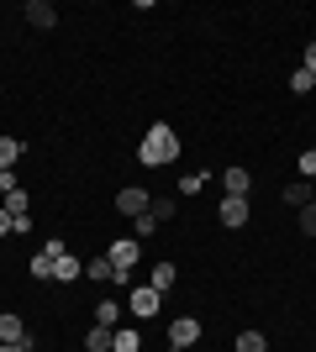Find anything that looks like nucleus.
Masks as SVG:
<instances>
[{
  "mask_svg": "<svg viewBox=\"0 0 316 352\" xmlns=\"http://www.w3.org/2000/svg\"><path fill=\"white\" fill-rule=\"evenodd\" d=\"M180 158V137H174V126L169 121H153L148 132H143V142H137V163L143 168H164V163Z\"/></svg>",
  "mask_w": 316,
  "mask_h": 352,
  "instance_id": "obj_1",
  "label": "nucleus"
},
{
  "mask_svg": "<svg viewBox=\"0 0 316 352\" xmlns=\"http://www.w3.org/2000/svg\"><path fill=\"white\" fill-rule=\"evenodd\" d=\"M105 258H111V268H116V279L127 284V274H132L137 258H143V242H137V236H116V242L105 248Z\"/></svg>",
  "mask_w": 316,
  "mask_h": 352,
  "instance_id": "obj_2",
  "label": "nucleus"
},
{
  "mask_svg": "<svg viewBox=\"0 0 316 352\" xmlns=\"http://www.w3.org/2000/svg\"><path fill=\"white\" fill-rule=\"evenodd\" d=\"M164 310V294L153 289V284H137L132 294H127V316H137V321H153Z\"/></svg>",
  "mask_w": 316,
  "mask_h": 352,
  "instance_id": "obj_3",
  "label": "nucleus"
},
{
  "mask_svg": "<svg viewBox=\"0 0 316 352\" xmlns=\"http://www.w3.org/2000/svg\"><path fill=\"white\" fill-rule=\"evenodd\" d=\"M196 342H200V321H196V316H174V321H169V347H174V352L196 347Z\"/></svg>",
  "mask_w": 316,
  "mask_h": 352,
  "instance_id": "obj_4",
  "label": "nucleus"
},
{
  "mask_svg": "<svg viewBox=\"0 0 316 352\" xmlns=\"http://www.w3.org/2000/svg\"><path fill=\"white\" fill-rule=\"evenodd\" d=\"M216 221H222L227 232H242V226L253 221V210H248V200H232V195H222V206H216Z\"/></svg>",
  "mask_w": 316,
  "mask_h": 352,
  "instance_id": "obj_5",
  "label": "nucleus"
},
{
  "mask_svg": "<svg viewBox=\"0 0 316 352\" xmlns=\"http://www.w3.org/2000/svg\"><path fill=\"white\" fill-rule=\"evenodd\" d=\"M148 206H153V195L143 190V184H121V190H116V210H121V216H132V221H137Z\"/></svg>",
  "mask_w": 316,
  "mask_h": 352,
  "instance_id": "obj_6",
  "label": "nucleus"
},
{
  "mask_svg": "<svg viewBox=\"0 0 316 352\" xmlns=\"http://www.w3.org/2000/svg\"><path fill=\"white\" fill-rule=\"evenodd\" d=\"M248 190H253V174H248V168H227V174H222V195L248 200Z\"/></svg>",
  "mask_w": 316,
  "mask_h": 352,
  "instance_id": "obj_7",
  "label": "nucleus"
},
{
  "mask_svg": "<svg viewBox=\"0 0 316 352\" xmlns=\"http://www.w3.org/2000/svg\"><path fill=\"white\" fill-rule=\"evenodd\" d=\"M27 21H32V27H37V32H48V27H53V21H59V11H53L48 0H27Z\"/></svg>",
  "mask_w": 316,
  "mask_h": 352,
  "instance_id": "obj_8",
  "label": "nucleus"
},
{
  "mask_svg": "<svg viewBox=\"0 0 316 352\" xmlns=\"http://www.w3.org/2000/svg\"><path fill=\"white\" fill-rule=\"evenodd\" d=\"M0 342H32V337H27V321H21L16 310H6V316H0Z\"/></svg>",
  "mask_w": 316,
  "mask_h": 352,
  "instance_id": "obj_9",
  "label": "nucleus"
},
{
  "mask_svg": "<svg viewBox=\"0 0 316 352\" xmlns=\"http://www.w3.org/2000/svg\"><path fill=\"white\" fill-rule=\"evenodd\" d=\"M116 347V331H111V326H90V331H85V352H111Z\"/></svg>",
  "mask_w": 316,
  "mask_h": 352,
  "instance_id": "obj_10",
  "label": "nucleus"
},
{
  "mask_svg": "<svg viewBox=\"0 0 316 352\" xmlns=\"http://www.w3.org/2000/svg\"><path fill=\"white\" fill-rule=\"evenodd\" d=\"M79 274H85V263H79L74 252H63L59 263H53V279H59V284H74V279H79Z\"/></svg>",
  "mask_w": 316,
  "mask_h": 352,
  "instance_id": "obj_11",
  "label": "nucleus"
},
{
  "mask_svg": "<svg viewBox=\"0 0 316 352\" xmlns=\"http://www.w3.org/2000/svg\"><path fill=\"white\" fill-rule=\"evenodd\" d=\"M0 206L11 210V221H21V216H32V195L27 190H11V195H0Z\"/></svg>",
  "mask_w": 316,
  "mask_h": 352,
  "instance_id": "obj_12",
  "label": "nucleus"
},
{
  "mask_svg": "<svg viewBox=\"0 0 316 352\" xmlns=\"http://www.w3.org/2000/svg\"><path fill=\"white\" fill-rule=\"evenodd\" d=\"M85 274H90L95 284H121V279H116V268H111V258H105V252H101V258H90V263H85Z\"/></svg>",
  "mask_w": 316,
  "mask_h": 352,
  "instance_id": "obj_13",
  "label": "nucleus"
},
{
  "mask_svg": "<svg viewBox=\"0 0 316 352\" xmlns=\"http://www.w3.org/2000/svg\"><path fill=\"white\" fill-rule=\"evenodd\" d=\"M285 206H311V179H301V174L290 179L285 184Z\"/></svg>",
  "mask_w": 316,
  "mask_h": 352,
  "instance_id": "obj_14",
  "label": "nucleus"
},
{
  "mask_svg": "<svg viewBox=\"0 0 316 352\" xmlns=\"http://www.w3.org/2000/svg\"><path fill=\"white\" fill-rule=\"evenodd\" d=\"M174 279H180V274H174V263H158V268L148 274V284H153L158 294H169V289H174Z\"/></svg>",
  "mask_w": 316,
  "mask_h": 352,
  "instance_id": "obj_15",
  "label": "nucleus"
},
{
  "mask_svg": "<svg viewBox=\"0 0 316 352\" xmlns=\"http://www.w3.org/2000/svg\"><path fill=\"white\" fill-rule=\"evenodd\" d=\"M121 310H127V305H116V300H101V305H95V326H111V331H116Z\"/></svg>",
  "mask_w": 316,
  "mask_h": 352,
  "instance_id": "obj_16",
  "label": "nucleus"
},
{
  "mask_svg": "<svg viewBox=\"0 0 316 352\" xmlns=\"http://www.w3.org/2000/svg\"><path fill=\"white\" fill-rule=\"evenodd\" d=\"M16 163H21V142H16V137H0V174L16 168Z\"/></svg>",
  "mask_w": 316,
  "mask_h": 352,
  "instance_id": "obj_17",
  "label": "nucleus"
},
{
  "mask_svg": "<svg viewBox=\"0 0 316 352\" xmlns=\"http://www.w3.org/2000/svg\"><path fill=\"white\" fill-rule=\"evenodd\" d=\"M132 236H137V242H148V236H158V216H153V210H143V216L132 221Z\"/></svg>",
  "mask_w": 316,
  "mask_h": 352,
  "instance_id": "obj_18",
  "label": "nucleus"
},
{
  "mask_svg": "<svg viewBox=\"0 0 316 352\" xmlns=\"http://www.w3.org/2000/svg\"><path fill=\"white\" fill-rule=\"evenodd\" d=\"M111 352H143V337H137L132 326H116V347Z\"/></svg>",
  "mask_w": 316,
  "mask_h": 352,
  "instance_id": "obj_19",
  "label": "nucleus"
},
{
  "mask_svg": "<svg viewBox=\"0 0 316 352\" xmlns=\"http://www.w3.org/2000/svg\"><path fill=\"white\" fill-rule=\"evenodd\" d=\"M238 352H269V337L264 331H238Z\"/></svg>",
  "mask_w": 316,
  "mask_h": 352,
  "instance_id": "obj_20",
  "label": "nucleus"
},
{
  "mask_svg": "<svg viewBox=\"0 0 316 352\" xmlns=\"http://www.w3.org/2000/svg\"><path fill=\"white\" fill-rule=\"evenodd\" d=\"M206 184H211V179H206V174H185V179H180V184H174V190H180V195H185V200H196V195H200V190H206Z\"/></svg>",
  "mask_w": 316,
  "mask_h": 352,
  "instance_id": "obj_21",
  "label": "nucleus"
},
{
  "mask_svg": "<svg viewBox=\"0 0 316 352\" xmlns=\"http://www.w3.org/2000/svg\"><path fill=\"white\" fill-rule=\"evenodd\" d=\"M153 216H158V221H174V210H180V200H174V195H158V200H153Z\"/></svg>",
  "mask_w": 316,
  "mask_h": 352,
  "instance_id": "obj_22",
  "label": "nucleus"
},
{
  "mask_svg": "<svg viewBox=\"0 0 316 352\" xmlns=\"http://www.w3.org/2000/svg\"><path fill=\"white\" fill-rule=\"evenodd\" d=\"M290 89H295V95H311V89H316V74H306V69H290Z\"/></svg>",
  "mask_w": 316,
  "mask_h": 352,
  "instance_id": "obj_23",
  "label": "nucleus"
},
{
  "mask_svg": "<svg viewBox=\"0 0 316 352\" xmlns=\"http://www.w3.org/2000/svg\"><path fill=\"white\" fill-rule=\"evenodd\" d=\"M295 168H301V179H311V184H316V147H306L301 158H295Z\"/></svg>",
  "mask_w": 316,
  "mask_h": 352,
  "instance_id": "obj_24",
  "label": "nucleus"
},
{
  "mask_svg": "<svg viewBox=\"0 0 316 352\" xmlns=\"http://www.w3.org/2000/svg\"><path fill=\"white\" fill-rule=\"evenodd\" d=\"M27 268H32V279H53V258H48V252H37Z\"/></svg>",
  "mask_w": 316,
  "mask_h": 352,
  "instance_id": "obj_25",
  "label": "nucleus"
},
{
  "mask_svg": "<svg viewBox=\"0 0 316 352\" xmlns=\"http://www.w3.org/2000/svg\"><path fill=\"white\" fill-rule=\"evenodd\" d=\"M301 232L316 236V200H311V206H301Z\"/></svg>",
  "mask_w": 316,
  "mask_h": 352,
  "instance_id": "obj_26",
  "label": "nucleus"
},
{
  "mask_svg": "<svg viewBox=\"0 0 316 352\" xmlns=\"http://www.w3.org/2000/svg\"><path fill=\"white\" fill-rule=\"evenodd\" d=\"M43 252H48V258H53V263H59V258H63V252H69V248H63L59 236H48V242H43Z\"/></svg>",
  "mask_w": 316,
  "mask_h": 352,
  "instance_id": "obj_27",
  "label": "nucleus"
},
{
  "mask_svg": "<svg viewBox=\"0 0 316 352\" xmlns=\"http://www.w3.org/2000/svg\"><path fill=\"white\" fill-rule=\"evenodd\" d=\"M301 69H306V74H316V43H306V53H301Z\"/></svg>",
  "mask_w": 316,
  "mask_h": 352,
  "instance_id": "obj_28",
  "label": "nucleus"
},
{
  "mask_svg": "<svg viewBox=\"0 0 316 352\" xmlns=\"http://www.w3.org/2000/svg\"><path fill=\"white\" fill-rule=\"evenodd\" d=\"M11 232H16V221H11V210L0 206V236H11Z\"/></svg>",
  "mask_w": 316,
  "mask_h": 352,
  "instance_id": "obj_29",
  "label": "nucleus"
},
{
  "mask_svg": "<svg viewBox=\"0 0 316 352\" xmlns=\"http://www.w3.org/2000/svg\"><path fill=\"white\" fill-rule=\"evenodd\" d=\"M0 352H32V342H0Z\"/></svg>",
  "mask_w": 316,
  "mask_h": 352,
  "instance_id": "obj_30",
  "label": "nucleus"
},
{
  "mask_svg": "<svg viewBox=\"0 0 316 352\" xmlns=\"http://www.w3.org/2000/svg\"><path fill=\"white\" fill-rule=\"evenodd\" d=\"M311 95H316V89H311Z\"/></svg>",
  "mask_w": 316,
  "mask_h": 352,
  "instance_id": "obj_31",
  "label": "nucleus"
}]
</instances>
